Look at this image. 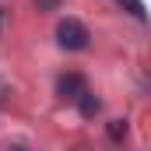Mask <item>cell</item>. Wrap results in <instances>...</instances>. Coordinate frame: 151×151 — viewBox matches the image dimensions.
I'll return each mask as SVG.
<instances>
[{
  "instance_id": "cell-5",
  "label": "cell",
  "mask_w": 151,
  "mask_h": 151,
  "mask_svg": "<svg viewBox=\"0 0 151 151\" xmlns=\"http://www.w3.org/2000/svg\"><path fill=\"white\" fill-rule=\"evenodd\" d=\"M123 11H130L137 21H148V11H144V0H116Z\"/></svg>"
},
{
  "instance_id": "cell-2",
  "label": "cell",
  "mask_w": 151,
  "mask_h": 151,
  "mask_svg": "<svg viewBox=\"0 0 151 151\" xmlns=\"http://www.w3.org/2000/svg\"><path fill=\"white\" fill-rule=\"evenodd\" d=\"M84 91H88V81H84L81 74H63L60 81H56V95L67 99V102H77Z\"/></svg>"
},
{
  "instance_id": "cell-7",
  "label": "cell",
  "mask_w": 151,
  "mask_h": 151,
  "mask_svg": "<svg viewBox=\"0 0 151 151\" xmlns=\"http://www.w3.org/2000/svg\"><path fill=\"white\" fill-rule=\"evenodd\" d=\"M11 151H28V148H25V144H11Z\"/></svg>"
},
{
  "instance_id": "cell-1",
  "label": "cell",
  "mask_w": 151,
  "mask_h": 151,
  "mask_svg": "<svg viewBox=\"0 0 151 151\" xmlns=\"http://www.w3.org/2000/svg\"><path fill=\"white\" fill-rule=\"evenodd\" d=\"M56 42H60V49H67V53H81V49H88L91 32H88L77 18H63V21L56 25Z\"/></svg>"
},
{
  "instance_id": "cell-3",
  "label": "cell",
  "mask_w": 151,
  "mask_h": 151,
  "mask_svg": "<svg viewBox=\"0 0 151 151\" xmlns=\"http://www.w3.org/2000/svg\"><path fill=\"white\" fill-rule=\"evenodd\" d=\"M74 106H77V113L84 116V119H95V116H99V109H102V102L95 99V91H84Z\"/></svg>"
},
{
  "instance_id": "cell-6",
  "label": "cell",
  "mask_w": 151,
  "mask_h": 151,
  "mask_svg": "<svg viewBox=\"0 0 151 151\" xmlns=\"http://www.w3.org/2000/svg\"><path fill=\"white\" fill-rule=\"evenodd\" d=\"M35 7H39V11H56L60 0H35Z\"/></svg>"
},
{
  "instance_id": "cell-9",
  "label": "cell",
  "mask_w": 151,
  "mask_h": 151,
  "mask_svg": "<svg viewBox=\"0 0 151 151\" xmlns=\"http://www.w3.org/2000/svg\"><path fill=\"white\" fill-rule=\"evenodd\" d=\"M0 25H4V7H0Z\"/></svg>"
},
{
  "instance_id": "cell-4",
  "label": "cell",
  "mask_w": 151,
  "mask_h": 151,
  "mask_svg": "<svg viewBox=\"0 0 151 151\" xmlns=\"http://www.w3.org/2000/svg\"><path fill=\"white\" fill-rule=\"evenodd\" d=\"M106 134H109L113 144H123L127 134H130V127H127V119H109V123H106Z\"/></svg>"
},
{
  "instance_id": "cell-8",
  "label": "cell",
  "mask_w": 151,
  "mask_h": 151,
  "mask_svg": "<svg viewBox=\"0 0 151 151\" xmlns=\"http://www.w3.org/2000/svg\"><path fill=\"white\" fill-rule=\"evenodd\" d=\"M0 106H4V88H0Z\"/></svg>"
}]
</instances>
